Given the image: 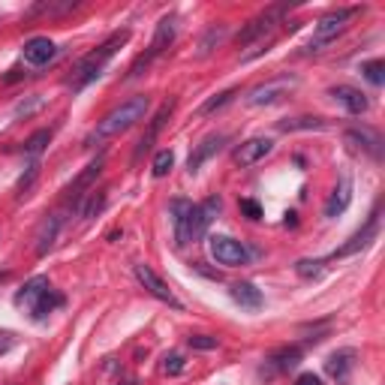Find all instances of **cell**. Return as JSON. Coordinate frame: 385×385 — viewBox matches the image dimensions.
I'll list each match as a JSON object with an SVG mask.
<instances>
[{
	"instance_id": "1",
	"label": "cell",
	"mask_w": 385,
	"mask_h": 385,
	"mask_svg": "<svg viewBox=\"0 0 385 385\" xmlns=\"http://www.w3.org/2000/svg\"><path fill=\"white\" fill-rule=\"evenodd\" d=\"M127 39H130V30H127V27H124V30H115V34H111V36L106 39V43L97 48V52H90L88 57H82V60H78V64H76V69H73V76H69V82H66V85L73 88V90H82L85 85H90V82H94V78H99V76H103V66L108 64L111 57L118 55V48L124 46Z\"/></svg>"
},
{
	"instance_id": "2",
	"label": "cell",
	"mask_w": 385,
	"mask_h": 385,
	"mask_svg": "<svg viewBox=\"0 0 385 385\" xmlns=\"http://www.w3.org/2000/svg\"><path fill=\"white\" fill-rule=\"evenodd\" d=\"M148 108H150V99L145 94H141V97H130L127 103L115 106L103 120H99L97 130H94V139H111V136L127 133L130 127H136L139 120H145Z\"/></svg>"
},
{
	"instance_id": "3",
	"label": "cell",
	"mask_w": 385,
	"mask_h": 385,
	"mask_svg": "<svg viewBox=\"0 0 385 385\" xmlns=\"http://www.w3.org/2000/svg\"><path fill=\"white\" fill-rule=\"evenodd\" d=\"M15 304H18V307H24V310H30V316L39 322V319H46L55 307H60L64 298H60L57 292L52 289L48 277L39 274V277H30L24 286L15 292Z\"/></svg>"
},
{
	"instance_id": "4",
	"label": "cell",
	"mask_w": 385,
	"mask_h": 385,
	"mask_svg": "<svg viewBox=\"0 0 385 385\" xmlns=\"http://www.w3.org/2000/svg\"><path fill=\"white\" fill-rule=\"evenodd\" d=\"M358 9L352 6V9H334V13L328 15H322L316 24H313V39H310V52H322L328 43H334L343 30H346L349 24V18L356 15Z\"/></svg>"
},
{
	"instance_id": "5",
	"label": "cell",
	"mask_w": 385,
	"mask_h": 385,
	"mask_svg": "<svg viewBox=\"0 0 385 385\" xmlns=\"http://www.w3.org/2000/svg\"><path fill=\"white\" fill-rule=\"evenodd\" d=\"M286 9L289 6H271L265 9L262 15H256L253 22H247L244 27L238 30V36H235V43L238 46H250V43H259L262 46V39H271V34H274V27L283 24V15H286Z\"/></svg>"
},
{
	"instance_id": "6",
	"label": "cell",
	"mask_w": 385,
	"mask_h": 385,
	"mask_svg": "<svg viewBox=\"0 0 385 385\" xmlns=\"http://www.w3.org/2000/svg\"><path fill=\"white\" fill-rule=\"evenodd\" d=\"M175 34H178V22H175V15H166V18H160V24H157V30H154V39H150V46H148V52L141 55L136 64H133V69H130V76H139L141 69H145L150 60L154 57H160L166 52V48L175 43Z\"/></svg>"
},
{
	"instance_id": "7",
	"label": "cell",
	"mask_w": 385,
	"mask_h": 385,
	"mask_svg": "<svg viewBox=\"0 0 385 385\" xmlns=\"http://www.w3.org/2000/svg\"><path fill=\"white\" fill-rule=\"evenodd\" d=\"M208 250L214 256L217 265H226V268H238V265H247L250 253L241 241L229 238V235H211L208 238Z\"/></svg>"
},
{
	"instance_id": "8",
	"label": "cell",
	"mask_w": 385,
	"mask_h": 385,
	"mask_svg": "<svg viewBox=\"0 0 385 385\" xmlns=\"http://www.w3.org/2000/svg\"><path fill=\"white\" fill-rule=\"evenodd\" d=\"M295 85H298L295 76H277V78H271V82H265V85L253 88L247 94V103L250 106H271V103H277V99L286 97Z\"/></svg>"
},
{
	"instance_id": "9",
	"label": "cell",
	"mask_w": 385,
	"mask_h": 385,
	"mask_svg": "<svg viewBox=\"0 0 385 385\" xmlns=\"http://www.w3.org/2000/svg\"><path fill=\"white\" fill-rule=\"evenodd\" d=\"M136 271V280L145 286V292L148 295H154L157 301H163V304H169V307H175V310H181V301L175 298V292H172L163 280H160L157 274H154V268L150 265H145V262H139V265L133 268Z\"/></svg>"
},
{
	"instance_id": "10",
	"label": "cell",
	"mask_w": 385,
	"mask_h": 385,
	"mask_svg": "<svg viewBox=\"0 0 385 385\" xmlns=\"http://www.w3.org/2000/svg\"><path fill=\"white\" fill-rule=\"evenodd\" d=\"M172 111H175V99H166L163 106H160V111L154 118H150V124H148V130H145V136L139 139V145H136V154H133V163H139L141 157L150 150V145L157 141V136L163 133V127L169 124V118H172Z\"/></svg>"
},
{
	"instance_id": "11",
	"label": "cell",
	"mask_w": 385,
	"mask_h": 385,
	"mask_svg": "<svg viewBox=\"0 0 385 385\" xmlns=\"http://www.w3.org/2000/svg\"><path fill=\"white\" fill-rule=\"evenodd\" d=\"M271 150H274V141L265 139V136H253L247 141H241V145L235 148V163L238 166H256L259 160H265Z\"/></svg>"
},
{
	"instance_id": "12",
	"label": "cell",
	"mask_w": 385,
	"mask_h": 385,
	"mask_svg": "<svg viewBox=\"0 0 385 385\" xmlns=\"http://www.w3.org/2000/svg\"><path fill=\"white\" fill-rule=\"evenodd\" d=\"M343 139H346V145L352 150H358V154H368L373 160H382V139L373 133V130H358V127H352L343 133Z\"/></svg>"
},
{
	"instance_id": "13",
	"label": "cell",
	"mask_w": 385,
	"mask_h": 385,
	"mask_svg": "<svg viewBox=\"0 0 385 385\" xmlns=\"http://www.w3.org/2000/svg\"><path fill=\"white\" fill-rule=\"evenodd\" d=\"M57 55V46L52 43L48 36H30L24 48H22V57H24V64L30 66H46V64H52Z\"/></svg>"
},
{
	"instance_id": "14",
	"label": "cell",
	"mask_w": 385,
	"mask_h": 385,
	"mask_svg": "<svg viewBox=\"0 0 385 385\" xmlns=\"http://www.w3.org/2000/svg\"><path fill=\"white\" fill-rule=\"evenodd\" d=\"M298 361H301V349H298V346H280V349H274V352H271V356L265 358V368H262V373H265V377L289 373V370L298 368Z\"/></svg>"
},
{
	"instance_id": "15",
	"label": "cell",
	"mask_w": 385,
	"mask_h": 385,
	"mask_svg": "<svg viewBox=\"0 0 385 385\" xmlns=\"http://www.w3.org/2000/svg\"><path fill=\"white\" fill-rule=\"evenodd\" d=\"M377 235H379V217L373 214L368 223H364V229H361V232H356V235H352L340 250H334V259H343V256H352V253L364 250V247H368Z\"/></svg>"
},
{
	"instance_id": "16",
	"label": "cell",
	"mask_w": 385,
	"mask_h": 385,
	"mask_svg": "<svg viewBox=\"0 0 385 385\" xmlns=\"http://www.w3.org/2000/svg\"><path fill=\"white\" fill-rule=\"evenodd\" d=\"M331 97L337 99V103L349 111V115H364V111L370 108V99L361 94L358 88H352V85H337V88H331Z\"/></svg>"
},
{
	"instance_id": "17",
	"label": "cell",
	"mask_w": 385,
	"mask_h": 385,
	"mask_svg": "<svg viewBox=\"0 0 385 385\" xmlns=\"http://www.w3.org/2000/svg\"><path fill=\"white\" fill-rule=\"evenodd\" d=\"M190 214H192V202H187V199L172 202V223H175V244L178 247L190 244Z\"/></svg>"
},
{
	"instance_id": "18",
	"label": "cell",
	"mask_w": 385,
	"mask_h": 385,
	"mask_svg": "<svg viewBox=\"0 0 385 385\" xmlns=\"http://www.w3.org/2000/svg\"><path fill=\"white\" fill-rule=\"evenodd\" d=\"M223 141H226V136H208L196 150H192L190 160H187V172H190V175H196L199 166L205 163L208 157H214V154H217V150L223 148Z\"/></svg>"
},
{
	"instance_id": "19",
	"label": "cell",
	"mask_w": 385,
	"mask_h": 385,
	"mask_svg": "<svg viewBox=\"0 0 385 385\" xmlns=\"http://www.w3.org/2000/svg\"><path fill=\"white\" fill-rule=\"evenodd\" d=\"M60 223H64V220H60L57 214H52V217L43 220V226H39V232H36V256H46V253L55 247L57 232H60Z\"/></svg>"
},
{
	"instance_id": "20",
	"label": "cell",
	"mask_w": 385,
	"mask_h": 385,
	"mask_svg": "<svg viewBox=\"0 0 385 385\" xmlns=\"http://www.w3.org/2000/svg\"><path fill=\"white\" fill-rule=\"evenodd\" d=\"M349 202H352V181H349V178H340V184L334 187L328 205H326V217H337V214H343V211L349 208Z\"/></svg>"
},
{
	"instance_id": "21",
	"label": "cell",
	"mask_w": 385,
	"mask_h": 385,
	"mask_svg": "<svg viewBox=\"0 0 385 385\" xmlns=\"http://www.w3.org/2000/svg\"><path fill=\"white\" fill-rule=\"evenodd\" d=\"M229 295L235 304H241L244 310H259L262 307V292L253 286V283H235V286L229 289Z\"/></svg>"
},
{
	"instance_id": "22",
	"label": "cell",
	"mask_w": 385,
	"mask_h": 385,
	"mask_svg": "<svg viewBox=\"0 0 385 385\" xmlns=\"http://www.w3.org/2000/svg\"><path fill=\"white\" fill-rule=\"evenodd\" d=\"M352 368H356V349H340V352H334V356H328V361H326V370L334 379H346V373Z\"/></svg>"
},
{
	"instance_id": "23",
	"label": "cell",
	"mask_w": 385,
	"mask_h": 385,
	"mask_svg": "<svg viewBox=\"0 0 385 385\" xmlns=\"http://www.w3.org/2000/svg\"><path fill=\"white\" fill-rule=\"evenodd\" d=\"M103 163H106V160L103 157H97L94 160V163H88L85 166V172H82V175H78L76 181H73V187H69V192H73V196H78V190H88L90 184H94V181L99 178V172H103Z\"/></svg>"
},
{
	"instance_id": "24",
	"label": "cell",
	"mask_w": 385,
	"mask_h": 385,
	"mask_svg": "<svg viewBox=\"0 0 385 385\" xmlns=\"http://www.w3.org/2000/svg\"><path fill=\"white\" fill-rule=\"evenodd\" d=\"M48 141H52V130H36V133H34V136H27V141H24V154H27V157L43 154Z\"/></svg>"
},
{
	"instance_id": "25",
	"label": "cell",
	"mask_w": 385,
	"mask_h": 385,
	"mask_svg": "<svg viewBox=\"0 0 385 385\" xmlns=\"http://www.w3.org/2000/svg\"><path fill=\"white\" fill-rule=\"evenodd\" d=\"M172 166H175V154H172L169 148L163 150H157V157H154V163H150V172H154V178H166Z\"/></svg>"
},
{
	"instance_id": "26",
	"label": "cell",
	"mask_w": 385,
	"mask_h": 385,
	"mask_svg": "<svg viewBox=\"0 0 385 385\" xmlns=\"http://www.w3.org/2000/svg\"><path fill=\"white\" fill-rule=\"evenodd\" d=\"M226 36V27L223 24H217V27H211L205 36H202V43H199V57H205V55H211L214 52V46H220V39Z\"/></svg>"
},
{
	"instance_id": "27",
	"label": "cell",
	"mask_w": 385,
	"mask_h": 385,
	"mask_svg": "<svg viewBox=\"0 0 385 385\" xmlns=\"http://www.w3.org/2000/svg\"><path fill=\"white\" fill-rule=\"evenodd\" d=\"M322 127H326V120L322 118H295V120L280 124L283 133H295V130H322Z\"/></svg>"
},
{
	"instance_id": "28",
	"label": "cell",
	"mask_w": 385,
	"mask_h": 385,
	"mask_svg": "<svg viewBox=\"0 0 385 385\" xmlns=\"http://www.w3.org/2000/svg\"><path fill=\"white\" fill-rule=\"evenodd\" d=\"M361 76L368 78L370 85L379 88L385 82V64H382V60H368V64H361Z\"/></svg>"
},
{
	"instance_id": "29",
	"label": "cell",
	"mask_w": 385,
	"mask_h": 385,
	"mask_svg": "<svg viewBox=\"0 0 385 385\" xmlns=\"http://www.w3.org/2000/svg\"><path fill=\"white\" fill-rule=\"evenodd\" d=\"M295 271H298V277H304V280H316V277H322V262L319 259H298Z\"/></svg>"
},
{
	"instance_id": "30",
	"label": "cell",
	"mask_w": 385,
	"mask_h": 385,
	"mask_svg": "<svg viewBox=\"0 0 385 385\" xmlns=\"http://www.w3.org/2000/svg\"><path fill=\"white\" fill-rule=\"evenodd\" d=\"M106 208V192H88V202L82 205V217H97Z\"/></svg>"
},
{
	"instance_id": "31",
	"label": "cell",
	"mask_w": 385,
	"mask_h": 385,
	"mask_svg": "<svg viewBox=\"0 0 385 385\" xmlns=\"http://www.w3.org/2000/svg\"><path fill=\"white\" fill-rule=\"evenodd\" d=\"M184 368H187V361H184V356H181V352H169V356L163 358V364H160V370L169 373V377H178V373H184Z\"/></svg>"
},
{
	"instance_id": "32",
	"label": "cell",
	"mask_w": 385,
	"mask_h": 385,
	"mask_svg": "<svg viewBox=\"0 0 385 385\" xmlns=\"http://www.w3.org/2000/svg\"><path fill=\"white\" fill-rule=\"evenodd\" d=\"M238 90H223V94H217V97H211L205 106L199 108V115H211V111H217V108H223L226 103H232V97H235Z\"/></svg>"
},
{
	"instance_id": "33",
	"label": "cell",
	"mask_w": 385,
	"mask_h": 385,
	"mask_svg": "<svg viewBox=\"0 0 385 385\" xmlns=\"http://www.w3.org/2000/svg\"><path fill=\"white\" fill-rule=\"evenodd\" d=\"M187 343L192 349H202V352H208V349H217L220 346V340L217 337H208V334H190Z\"/></svg>"
},
{
	"instance_id": "34",
	"label": "cell",
	"mask_w": 385,
	"mask_h": 385,
	"mask_svg": "<svg viewBox=\"0 0 385 385\" xmlns=\"http://www.w3.org/2000/svg\"><path fill=\"white\" fill-rule=\"evenodd\" d=\"M238 208H241V214H244L247 220H253V223L262 220V205H259L256 199H241V202H238Z\"/></svg>"
},
{
	"instance_id": "35",
	"label": "cell",
	"mask_w": 385,
	"mask_h": 385,
	"mask_svg": "<svg viewBox=\"0 0 385 385\" xmlns=\"http://www.w3.org/2000/svg\"><path fill=\"white\" fill-rule=\"evenodd\" d=\"M36 175H39V166H30L27 175H22V181H18V196H24V192L30 190V184L36 181Z\"/></svg>"
},
{
	"instance_id": "36",
	"label": "cell",
	"mask_w": 385,
	"mask_h": 385,
	"mask_svg": "<svg viewBox=\"0 0 385 385\" xmlns=\"http://www.w3.org/2000/svg\"><path fill=\"white\" fill-rule=\"evenodd\" d=\"M13 343H15V334L13 331H0V356H6V352L13 349Z\"/></svg>"
},
{
	"instance_id": "37",
	"label": "cell",
	"mask_w": 385,
	"mask_h": 385,
	"mask_svg": "<svg viewBox=\"0 0 385 385\" xmlns=\"http://www.w3.org/2000/svg\"><path fill=\"white\" fill-rule=\"evenodd\" d=\"M295 385H322V379L316 377V373H301V377L295 379Z\"/></svg>"
}]
</instances>
